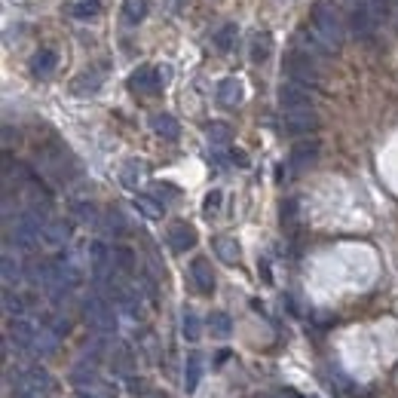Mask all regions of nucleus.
<instances>
[{
    "label": "nucleus",
    "mask_w": 398,
    "mask_h": 398,
    "mask_svg": "<svg viewBox=\"0 0 398 398\" xmlns=\"http://www.w3.org/2000/svg\"><path fill=\"white\" fill-rule=\"evenodd\" d=\"M312 31L331 46V53L340 49V44H343V37H346V28H343V19H340L337 6L316 3V10H312Z\"/></svg>",
    "instance_id": "1"
},
{
    "label": "nucleus",
    "mask_w": 398,
    "mask_h": 398,
    "mask_svg": "<svg viewBox=\"0 0 398 398\" xmlns=\"http://www.w3.org/2000/svg\"><path fill=\"white\" fill-rule=\"evenodd\" d=\"M83 322L98 334H117V316H113V307L98 294L86 297V303H83Z\"/></svg>",
    "instance_id": "2"
},
{
    "label": "nucleus",
    "mask_w": 398,
    "mask_h": 398,
    "mask_svg": "<svg viewBox=\"0 0 398 398\" xmlns=\"http://www.w3.org/2000/svg\"><path fill=\"white\" fill-rule=\"evenodd\" d=\"M53 389V377L44 368H28L12 386V398H46Z\"/></svg>",
    "instance_id": "3"
},
{
    "label": "nucleus",
    "mask_w": 398,
    "mask_h": 398,
    "mask_svg": "<svg viewBox=\"0 0 398 398\" xmlns=\"http://www.w3.org/2000/svg\"><path fill=\"white\" fill-rule=\"evenodd\" d=\"M40 239H44V224H40L37 211H25V215H19L16 224H12V243H16V248L31 252V248H37Z\"/></svg>",
    "instance_id": "4"
},
{
    "label": "nucleus",
    "mask_w": 398,
    "mask_h": 398,
    "mask_svg": "<svg viewBox=\"0 0 398 398\" xmlns=\"http://www.w3.org/2000/svg\"><path fill=\"white\" fill-rule=\"evenodd\" d=\"M282 123H285V129L291 135H310L319 126V117L312 108H291V111H285Z\"/></svg>",
    "instance_id": "5"
},
{
    "label": "nucleus",
    "mask_w": 398,
    "mask_h": 398,
    "mask_svg": "<svg viewBox=\"0 0 398 398\" xmlns=\"http://www.w3.org/2000/svg\"><path fill=\"white\" fill-rule=\"evenodd\" d=\"M288 74H291V80H297V83H316L319 80L316 59L307 53H294L288 59Z\"/></svg>",
    "instance_id": "6"
},
{
    "label": "nucleus",
    "mask_w": 398,
    "mask_h": 398,
    "mask_svg": "<svg viewBox=\"0 0 398 398\" xmlns=\"http://www.w3.org/2000/svg\"><path fill=\"white\" fill-rule=\"evenodd\" d=\"M279 104L285 111L291 108H310V89L307 83H297V80H288L279 86Z\"/></svg>",
    "instance_id": "7"
},
{
    "label": "nucleus",
    "mask_w": 398,
    "mask_h": 398,
    "mask_svg": "<svg viewBox=\"0 0 398 398\" xmlns=\"http://www.w3.org/2000/svg\"><path fill=\"white\" fill-rule=\"evenodd\" d=\"M316 160H319V141H301V144L291 147V169L294 172L310 169Z\"/></svg>",
    "instance_id": "8"
},
{
    "label": "nucleus",
    "mask_w": 398,
    "mask_h": 398,
    "mask_svg": "<svg viewBox=\"0 0 398 398\" xmlns=\"http://www.w3.org/2000/svg\"><path fill=\"white\" fill-rule=\"evenodd\" d=\"M34 337H37V328H34L28 319H12V325H10V340L16 343V350L31 352Z\"/></svg>",
    "instance_id": "9"
},
{
    "label": "nucleus",
    "mask_w": 398,
    "mask_h": 398,
    "mask_svg": "<svg viewBox=\"0 0 398 398\" xmlns=\"http://www.w3.org/2000/svg\"><path fill=\"white\" fill-rule=\"evenodd\" d=\"M169 245H172V252H187V248H193L196 245V230L190 224H184V221H178L169 227Z\"/></svg>",
    "instance_id": "10"
},
{
    "label": "nucleus",
    "mask_w": 398,
    "mask_h": 398,
    "mask_svg": "<svg viewBox=\"0 0 398 398\" xmlns=\"http://www.w3.org/2000/svg\"><path fill=\"white\" fill-rule=\"evenodd\" d=\"M129 89L144 92V95H153V92H160V74H156L153 68H138L129 77Z\"/></svg>",
    "instance_id": "11"
},
{
    "label": "nucleus",
    "mask_w": 398,
    "mask_h": 398,
    "mask_svg": "<svg viewBox=\"0 0 398 398\" xmlns=\"http://www.w3.org/2000/svg\"><path fill=\"white\" fill-rule=\"evenodd\" d=\"M55 68H59V55L53 53V49H40V53L31 55V74L40 77V80H46V77L55 74Z\"/></svg>",
    "instance_id": "12"
},
{
    "label": "nucleus",
    "mask_w": 398,
    "mask_h": 398,
    "mask_svg": "<svg viewBox=\"0 0 398 398\" xmlns=\"http://www.w3.org/2000/svg\"><path fill=\"white\" fill-rule=\"evenodd\" d=\"M190 276H193L196 288L202 291V294H211V291H215V273H211V267L205 258H196L193 264H190Z\"/></svg>",
    "instance_id": "13"
},
{
    "label": "nucleus",
    "mask_w": 398,
    "mask_h": 398,
    "mask_svg": "<svg viewBox=\"0 0 398 398\" xmlns=\"http://www.w3.org/2000/svg\"><path fill=\"white\" fill-rule=\"evenodd\" d=\"M297 46H301V53L312 55V59H319V55H331V46L325 44L316 31H297Z\"/></svg>",
    "instance_id": "14"
},
{
    "label": "nucleus",
    "mask_w": 398,
    "mask_h": 398,
    "mask_svg": "<svg viewBox=\"0 0 398 398\" xmlns=\"http://www.w3.org/2000/svg\"><path fill=\"white\" fill-rule=\"evenodd\" d=\"M245 92H243V83L236 80V77H227L221 80V86H218V102L227 104V108H236V104H243Z\"/></svg>",
    "instance_id": "15"
},
{
    "label": "nucleus",
    "mask_w": 398,
    "mask_h": 398,
    "mask_svg": "<svg viewBox=\"0 0 398 398\" xmlns=\"http://www.w3.org/2000/svg\"><path fill=\"white\" fill-rule=\"evenodd\" d=\"M68 239H70V227L65 221H46L44 224V243L46 245L59 248V245H65Z\"/></svg>",
    "instance_id": "16"
},
{
    "label": "nucleus",
    "mask_w": 398,
    "mask_h": 398,
    "mask_svg": "<svg viewBox=\"0 0 398 398\" xmlns=\"http://www.w3.org/2000/svg\"><path fill=\"white\" fill-rule=\"evenodd\" d=\"M55 350H59V334H55L53 328H37V337H34L31 352L34 355H53Z\"/></svg>",
    "instance_id": "17"
},
{
    "label": "nucleus",
    "mask_w": 398,
    "mask_h": 398,
    "mask_svg": "<svg viewBox=\"0 0 398 398\" xmlns=\"http://www.w3.org/2000/svg\"><path fill=\"white\" fill-rule=\"evenodd\" d=\"M151 129L160 135V138H169V141H175L178 135H181V126H178V120L169 117V113H156V117L151 120Z\"/></svg>",
    "instance_id": "18"
},
{
    "label": "nucleus",
    "mask_w": 398,
    "mask_h": 398,
    "mask_svg": "<svg viewBox=\"0 0 398 398\" xmlns=\"http://www.w3.org/2000/svg\"><path fill=\"white\" fill-rule=\"evenodd\" d=\"M0 276H3V282L6 285H19V282H22V264H19L16 258H12L10 252L3 254V260H0Z\"/></svg>",
    "instance_id": "19"
},
{
    "label": "nucleus",
    "mask_w": 398,
    "mask_h": 398,
    "mask_svg": "<svg viewBox=\"0 0 398 398\" xmlns=\"http://www.w3.org/2000/svg\"><path fill=\"white\" fill-rule=\"evenodd\" d=\"M199 377H202V355L193 352L187 359V368H184V386H187V392H196Z\"/></svg>",
    "instance_id": "20"
},
{
    "label": "nucleus",
    "mask_w": 398,
    "mask_h": 398,
    "mask_svg": "<svg viewBox=\"0 0 398 398\" xmlns=\"http://www.w3.org/2000/svg\"><path fill=\"white\" fill-rule=\"evenodd\" d=\"M215 252H218V258L224 260V264H236L239 260V245H236V239H230V236H218L215 239Z\"/></svg>",
    "instance_id": "21"
},
{
    "label": "nucleus",
    "mask_w": 398,
    "mask_h": 398,
    "mask_svg": "<svg viewBox=\"0 0 398 398\" xmlns=\"http://www.w3.org/2000/svg\"><path fill=\"white\" fill-rule=\"evenodd\" d=\"M269 53H273V37H269L267 31H260V34H254V44H252V61H267L269 59Z\"/></svg>",
    "instance_id": "22"
},
{
    "label": "nucleus",
    "mask_w": 398,
    "mask_h": 398,
    "mask_svg": "<svg viewBox=\"0 0 398 398\" xmlns=\"http://www.w3.org/2000/svg\"><path fill=\"white\" fill-rule=\"evenodd\" d=\"M141 178H144V166H141L138 160L126 162V166H123V172H120V181H123V187H129V190L138 187V184H141Z\"/></svg>",
    "instance_id": "23"
},
{
    "label": "nucleus",
    "mask_w": 398,
    "mask_h": 398,
    "mask_svg": "<svg viewBox=\"0 0 398 398\" xmlns=\"http://www.w3.org/2000/svg\"><path fill=\"white\" fill-rule=\"evenodd\" d=\"M123 16L129 25H138L144 22L147 16V0H123Z\"/></svg>",
    "instance_id": "24"
},
{
    "label": "nucleus",
    "mask_w": 398,
    "mask_h": 398,
    "mask_svg": "<svg viewBox=\"0 0 398 398\" xmlns=\"http://www.w3.org/2000/svg\"><path fill=\"white\" fill-rule=\"evenodd\" d=\"M209 331L215 334V337L227 340V337H230V331H233L230 316H227V312H211V316H209Z\"/></svg>",
    "instance_id": "25"
},
{
    "label": "nucleus",
    "mask_w": 398,
    "mask_h": 398,
    "mask_svg": "<svg viewBox=\"0 0 398 398\" xmlns=\"http://www.w3.org/2000/svg\"><path fill=\"white\" fill-rule=\"evenodd\" d=\"M135 209H138L147 221H160V218H162V205L156 202V199H151V196H135Z\"/></svg>",
    "instance_id": "26"
},
{
    "label": "nucleus",
    "mask_w": 398,
    "mask_h": 398,
    "mask_svg": "<svg viewBox=\"0 0 398 398\" xmlns=\"http://www.w3.org/2000/svg\"><path fill=\"white\" fill-rule=\"evenodd\" d=\"M70 380H74L80 389H89V386H95V383H98V377H95V371H92L89 365H77L74 371H70Z\"/></svg>",
    "instance_id": "27"
},
{
    "label": "nucleus",
    "mask_w": 398,
    "mask_h": 398,
    "mask_svg": "<svg viewBox=\"0 0 398 398\" xmlns=\"http://www.w3.org/2000/svg\"><path fill=\"white\" fill-rule=\"evenodd\" d=\"M181 334H184V340H190V343H196L199 340V319H196V312H184V319H181Z\"/></svg>",
    "instance_id": "28"
},
{
    "label": "nucleus",
    "mask_w": 398,
    "mask_h": 398,
    "mask_svg": "<svg viewBox=\"0 0 398 398\" xmlns=\"http://www.w3.org/2000/svg\"><path fill=\"white\" fill-rule=\"evenodd\" d=\"M98 0H77L74 6H70V12H74V19H95L98 16Z\"/></svg>",
    "instance_id": "29"
},
{
    "label": "nucleus",
    "mask_w": 398,
    "mask_h": 398,
    "mask_svg": "<svg viewBox=\"0 0 398 398\" xmlns=\"http://www.w3.org/2000/svg\"><path fill=\"white\" fill-rule=\"evenodd\" d=\"M3 312L10 319H19L25 312V303H22V297L19 294H12V291H3Z\"/></svg>",
    "instance_id": "30"
},
{
    "label": "nucleus",
    "mask_w": 398,
    "mask_h": 398,
    "mask_svg": "<svg viewBox=\"0 0 398 398\" xmlns=\"http://www.w3.org/2000/svg\"><path fill=\"white\" fill-rule=\"evenodd\" d=\"M205 132H209V141H211L215 147L227 144V141H230V135H233V132H230V126H227V123H211Z\"/></svg>",
    "instance_id": "31"
},
{
    "label": "nucleus",
    "mask_w": 398,
    "mask_h": 398,
    "mask_svg": "<svg viewBox=\"0 0 398 398\" xmlns=\"http://www.w3.org/2000/svg\"><path fill=\"white\" fill-rule=\"evenodd\" d=\"M233 44H236V25H224L221 31L215 34V46H218V49H224V53H227V49H230Z\"/></svg>",
    "instance_id": "32"
},
{
    "label": "nucleus",
    "mask_w": 398,
    "mask_h": 398,
    "mask_svg": "<svg viewBox=\"0 0 398 398\" xmlns=\"http://www.w3.org/2000/svg\"><path fill=\"white\" fill-rule=\"evenodd\" d=\"M113 267L123 269V273H129V269L135 267V254L129 252V248H113Z\"/></svg>",
    "instance_id": "33"
},
{
    "label": "nucleus",
    "mask_w": 398,
    "mask_h": 398,
    "mask_svg": "<svg viewBox=\"0 0 398 398\" xmlns=\"http://www.w3.org/2000/svg\"><path fill=\"white\" fill-rule=\"evenodd\" d=\"M98 86H102L98 77H80V80H74V95H92V92H98Z\"/></svg>",
    "instance_id": "34"
},
{
    "label": "nucleus",
    "mask_w": 398,
    "mask_h": 398,
    "mask_svg": "<svg viewBox=\"0 0 398 398\" xmlns=\"http://www.w3.org/2000/svg\"><path fill=\"white\" fill-rule=\"evenodd\" d=\"M221 190H211L209 196H205V202H202V211H205V218H215L218 215V209H221Z\"/></svg>",
    "instance_id": "35"
},
{
    "label": "nucleus",
    "mask_w": 398,
    "mask_h": 398,
    "mask_svg": "<svg viewBox=\"0 0 398 398\" xmlns=\"http://www.w3.org/2000/svg\"><path fill=\"white\" fill-rule=\"evenodd\" d=\"M108 230H111V233H123V230H126L123 215H120V211H108Z\"/></svg>",
    "instance_id": "36"
},
{
    "label": "nucleus",
    "mask_w": 398,
    "mask_h": 398,
    "mask_svg": "<svg viewBox=\"0 0 398 398\" xmlns=\"http://www.w3.org/2000/svg\"><path fill=\"white\" fill-rule=\"evenodd\" d=\"M77 218H80V221H86V224H95V209H92V205H77Z\"/></svg>",
    "instance_id": "37"
},
{
    "label": "nucleus",
    "mask_w": 398,
    "mask_h": 398,
    "mask_svg": "<svg viewBox=\"0 0 398 398\" xmlns=\"http://www.w3.org/2000/svg\"><path fill=\"white\" fill-rule=\"evenodd\" d=\"M68 328H70L68 319H61V316H55V319H53V331H55V334H68Z\"/></svg>",
    "instance_id": "38"
},
{
    "label": "nucleus",
    "mask_w": 398,
    "mask_h": 398,
    "mask_svg": "<svg viewBox=\"0 0 398 398\" xmlns=\"http://www.w3.org/2000/svg\"><path fill=\"white\" fill-rule=\"evenodd\" d=\"M153 193H156V196L172 199V196H175V187H166V184H153Z\"/></svg>",
    "instance_id": "39"
},
{
    "label": "nucleus",
    "mask_w": 398,
    "mask_h": 398,
    "mask_svg": "<svg viewBox=\"0 0 398 398\" xmlns=\"http://www.w3.org/2000/svg\"><path fill=\"white\" fill-rule=\"evenodd\" d=\"M77 398H95V395H89V392H80V395H77Z\"/></svg>",
    "instance_id": "40"
},
{
    "label": "nucleus",
    "mask_w": 398,
    "mask_h": 398,
    "mask_svg": "<svg viewBox=\"0 0 398 398\" xmlns=\"http://www.w3.org/2000/svg\"><path fill=\"white\" fill-rule=\"evenodd\" d=\"M285 398H301V395H291V392H288V395H285Z\"/></svg>",
    "instance_id": "41"
},
{
    "label": "nucleus",
    "mask_w": 398,
    "mask_h": 398,
    "mask_svg": "<svg viewBox=\"0 0 398 398\" xmlns=\"http://www.w3.org/2000/svg\"><path fill=\"white\" fill-rule=\"evenodd\" d=\"M395 6H398V0H395Z\"/></svg>",
    "instance_id": "42"
}]
</instances>
